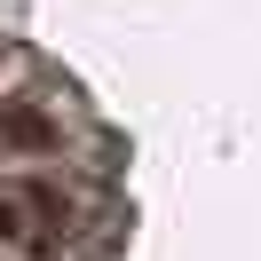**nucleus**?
I'll use <instances>...</instances> for the list:
<instances>
[{
	"instance_id": "nucleus-1",
	"label": "nucleus",
	"mask_w": 261,
	"mask_h": 261,
	"mask_svg": "<svg viewBox=\"0 0 261 261\" xmlns=\"http://www.w3.org/2000/svg\"><path fill=\"white\" fill-rule=\"evenodd\" d=\"M0 143L8 150H56L64 127H56L48 111H32V103H8V111H0Z\"/></svg>"
},
{
	"instance_id": "nucleus-2",
	"label": "nucleus",
	"mask_w": 261,
	"mask_h": 261,
	"mask_svg": "<svg viewBox=\"0 0 261 261\" xmlns=\"http://www.w3.org/2000/svg\"><path fill=\"white\" fill-rule=\"evenodd\" d=\"M0 238H32V222H24V198L0 190Z\"/></svg>"
}]
</instances>
